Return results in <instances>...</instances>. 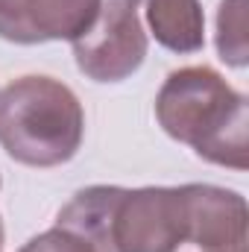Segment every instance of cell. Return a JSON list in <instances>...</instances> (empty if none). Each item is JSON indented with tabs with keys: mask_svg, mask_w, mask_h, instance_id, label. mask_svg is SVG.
<instances>
[{
	"mask_svg": "<svg viewBox=\"0 0 249 252\" xmlns=\"http://www.w3.org/2000/svg\"><path fill=\"white\" fill-rule=\"evenodd\" d=\"M158 126L199 158L247 170L249 167V109L214 67L193 64L173 70L156 97Z\"/></svg>",
	"mask_w": 249,
	"mask_h": 252,
	"instance_id": "6da1fadb",
	"label": "cell"
},
{
	"mask_svg": "<svg viewBox=\"0 0 249 252\" xmlns=\"http://www.w3.org/2000/svg\"><path fill=\"white\" fill-rule=\"evenodd\" d=\"M3 241H6V232H3V220H0V250H3Z\"/></svg>",
	"mask_w": 249,
	"mask_h": 252,
	"instance_id": "7c38bea8",
	"label": "cell"
},
{
	"mask_svg": "<svg viewBox=\"0 0 249 252\" xmlns=\"http://www.w3.org/2000/svg\"><path fill=\"white\" fill-rule=\"evenodd\" d=\"M21 252H94L82 238L70 235L67 229H47L41 235H35L32 241H27Z\"/></svg>",
	"mask_w": 249,
	"mask_h": 252,
	"instance_id": "30bf717a",
	"label": "cell"
},
{
	"mask_svg": "<svg viewBox=\"0 0 249 252\" xmlns=\"http://www.w3.org/2000/svg\"><path fill=\"white\" fill-rule=\"evenodd\" d=\"M182 188H124L115 211V252H173L185 232Z\"/></svg>",
	"mask_w": 249,
	"mask_h": 252,
	"instance_id": "277c9868",
	"label": "cell"
},
{
	"mask_svg": "<svg viewBox=\"0 0 249 252\" xmlns=\"http://www.w3.org/2000/svg\"><path fill=\"white\" fill-rule=\"evenodd\" d=\"M85 135L79 97L53 76H21L0 91V147L27 167L70 161Z\"/></svg>",
	"mask_w": 249,
	"mask_h": 252,
	"instance_id": "7a4b0ae2",
	"label": "cell"
},
{
	"mask_svg": "<svg viewBox=\"0 0 249 252\" xmlns=\"http://www.w3.org/2000/svg\"><path fill=\"white\" fill-rule=\"evenodd\" d=\"M76 67L94 82H124L147 59V32L126 0H103L94 24L70 41Z\"/></svg>",
	"mask_w": 249,
	"mask_h": 252,
	"instance_id": "3957f363",
	"label": "cell"
},
{
	"mask_svg": "<svg viewBox=\"0 0 249 252\" xmlns=\"http://www.w3.org/2000/svg\"><path fill=\"white\" fill-rule=\"evenodd\" d=\"M153 38L170 53H199L205 47V15L199 0H144Z\"/></svg>",
	"mask_w": 249,
	"mask_h": 252,
	"instance_id": "52a82bcc",
	"label": "cell"
},
{
	"mask_svg": "<svg viewBox=\"0 0 249 252\" xmlns=\"http://www.w3.org/2000/svg\"><path fill=\"white\" fill-rule=\"evenodd\" d=\"M0 38L12 44H35L24 18V0H0Z\"/></svg>",
	"mask_w": 249,
	"mask_h": 252,
	"instance_id": "8fae6325",
	"label": "cell"
},
{
	"mask_svg": "<svg viewBox=\"0 0 249 252\" xmlns=\"http://www.w3.org/2000/svg\"><path fill=\"white\" fill-rule=\"evenodd\" d=\"M124 196L118 185H91L73 193L56 217V226L82 238L94 252H115V211Z\"/></svg>",
	"mask_w": 249,
	"mask_h": 252,
	"instance_id": "8992f818",
	"label": "cell"
},
{
	"mask_svg": "<svg viewBox=\"0 0 249 252\" xmlns=\"http://www.w3.org/2000/svg\"><path fill=\"white\" fill-rule=\"evenodd\" d=\"M126 3H129V6H135V9H138V6H141V3H144V0H126Z\"/></svg>",
	"mask_w": 249,
	"mask_h": 252,
	"instance_id": "4fadbf2b",
	"label": "cell"
},
{
	"mask_svg": "<svg viewBox=\"0 0 249 252\" xmlns=\"http://www.w3.org/2000/svg\"><path fill=\"white\" fill-rule=\"evenodd\" d=\"M103 0H24L32 41H73L97 18Z\"/></svg>",
	"mask_w": 249,
	"mask_h": 252,
	"instance_id": "ba28073f",
	"label": "cell"
},
{
	"mask_svg": "<svg viewBox=\"0 0 249 252\" xmlns=\"http://www.w3.org/2000/svg\"><path fill=\"white\" fill-rule=\"evenodd\" d=\"M217 53L232 67L249 62L247 41V0H223L217 9Z\"/></svg>",
	"mask_w": 249,
	"mask_h": 252,
	"instance_id": "9c48e42d",
	"label": "cell"
},
{
	"mask_svg": "<svg viewBox=\"0 0 249 252\" xmlns=\"http://www.w3.org/2000/svg\"><path fill=\"white\" fill-rule=\"evenodd\" d=\"M187 220L173 252H247V199L217 185H185Z\"/></svg>",
	"mask_w": 249,
	"mask_h": 252,
	"instance_id": "5b68a950",
	"label": "cell"
}]
</instances>
